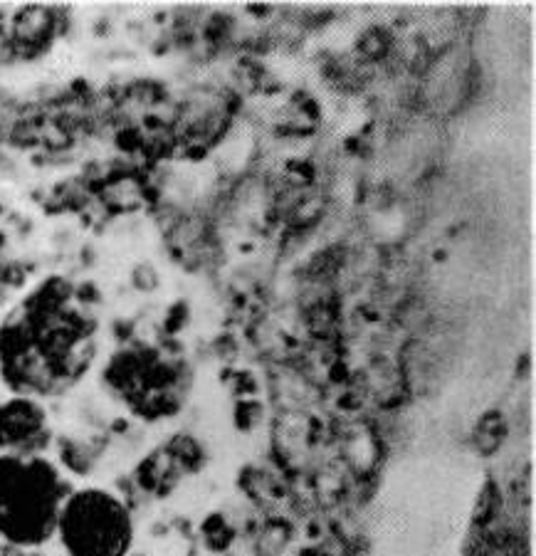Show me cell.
I'll use <instances>...</instances> for the list:
<instances>
[{
	"instance_id": "5b68a950",
	"label": "cell",
	"mask_w": 536,
	"mask_h": 556,
	"mask_svg": "<svg viewBox=\"0 0 536 556\" xmlns=\"http://www.w3.org/2000/svg\"><path fill=\"white\" fill-rule=\"evenodd\" d=\"M52 445V424L42 401L13 396L0 401V463L44 457Z\"/></svg>"
},
{
	"instance_id": "6da1fadb",
	"label": "cell",
	"mask_w": 536,
	"mask_h": 556,
	"mask_svg": "<svg viewBox=\"0 0 536 556\" xmlns=\"http://www.w3.org/2000/svg\"><path fill=\"white\" fill-rule=\"evenodd\" d=\"M100 352V319L77 285L48 277L0 321V379L35 401L73 391Z\"/></svg>"
},
{
	"instance_id": "7a4b0ae2",
	"label": "cell",
	"mask_w": 536,
	"mask_h": 556,
	"mask_svg": "<svg viewBox=\"0 0 536 556\" xmlns=\"http://www.w3.org/2000/svg\"><path fill=\"white\" fill-rule=\"evenodd\" d=\"M69 482L50 457L0 463V540L38 549L55 540Z\"/></svg>"
},
{
	"instance_id": "277c9868",
	"label": "cell",
	"mask_w": 536,
	"mask_h": 556,
	"mask_svg": "<svg viewBox=\"0 0 536 556\" xmlns=\"http://www.w3.org/2000/svg\"><path fill=\"white\" fill-rule=\"evenodd\" d=\"M67 556H129L137 525L127 502L106 488L69 490L58 519Z\"/></svg>"
},
{
	"instance_id": "3957f363",
	"label": "cell",
	"mask_w": 536,
	"mask_h": 556,
	"mask_svg": "<svg viewBox=\"0 0 536 556\" xmlns=\"http://www.w3.org/2000/svg\"><path fill=\"white\" fill-rule=\"evenodd\" d=\"M104 381L131 416L156 424L181 414L191 396L193 374L186 358L164 349L139 346L116 354L106 366Z\"/></svg>"
}]
</instances>
